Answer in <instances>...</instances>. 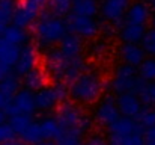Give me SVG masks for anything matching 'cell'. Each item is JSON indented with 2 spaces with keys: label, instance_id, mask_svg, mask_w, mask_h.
I'll return each instance as SVG.
<instances>
[{
  "label": "cell",
  "instance_id": "obj_1",
  "mask_svg": "<svg viewBox=\"0 0 155 145\" xmlns=\"http://www.w3.org/2000/svg\"><path fill=\"white\" fill-rule=\"evenodd\" d=\"M32 33H33V40L39 47L48 50L59 46L62 40L69 33V30L65 18L56 17L47 9H42L38 21L32 27Z\"/></svg>",
  "mask_w": 155,
  "mask_h": 145
},
{
  "label": "cell",
  "instance_id": "obj_2",
  "mask_svg": "<svg viewBox=\"0 0 155 145\" xmlns=\"http://www.w3.org/2000/svg\"><path fill=\"white\" fill-rule=\"evenodd\" d=\"M104 82L95 73H83L68 86L69 100L75 104H94L103 98Z\"/></svg>",
  "mask_w": 155,
  "mask_h": 145
},
{
  "label": "cell",
  "instance_id": "obj_3",
  "mask_svg": "<svg viewBox=\"0 0 155 145\" xmlns=\"http://www.w3.org/2000/svg\"><path fill=\"white\" fill-rule=\"evenodd\" d=\"M54 118L57 119L63 132H71L81 138L86 133H89L92 127L91 118L80 109L78 104L72 103L71 100L59 104V107L54 112Z\"/></svg>",
  "mask_w": 155,
  "mask_h": 145
},
{
  "label": "cell",
  "instance_id": "obj_4",
  "mask_svg": "<svg viewBox=\"0 0 155 145\" xmlns=\"http://www.w3.org/2000/svg\"><path fill=\"white\" fill-rule=\"evenodd\" d=\"M140 82H142V77L139 76L137 68L120 62L114 68V74L110 82V89L116 97L124 95V94H136Z\"/></svg>",
  "mask_w": 155,
  "mask_h": 145
},
{
  "label": "cell",
  "instance_id": "obj_5",
  "mask_svg": "<svg viewBox=\"0 0 155 145\" xmlns=\"http://www.w3.org/2000/svg\"><path fill=\"white\" fill-rule=\"evenodd\" d=\"M68 86L65 83H54L48 85L38 92H35V101H36V110L38 112H51L59 107L63 101H68Z\"/></svg>",
  "mask_w": 155,
  "mask_h": 145
},
{
  "label": "cell",
  "instance_id": "obj_6",
  "mask_svg": "<svg viewBox=\"0 0 155 145\" xmlns=\"http://www.w3.org/2000/svg\"><path fill=\"white\" fill-rule=\"evenodd\" d=\"M69 64H71V59H68L59 50V47H51L45 50L44 70H45L47 76L54 80V83H63V79H65Z\"/></svg>",
  "mask_w": 155,
  "mask_h": 145
},
{
  "label": "cell",
  "instance_id": "obj_7",
  "mask_svg": "<svg viewBox=\"0 0 155 145\" xmlns=\"http://www.w3.org/2000/svg\"><path fill=\"white\" fill-rule=\"evenodd\" d=\"M120 112H119V107H117V103H116V97L111 95H105L103 97L97 106H95V110H94V118L95 121L104 127V129H110L119 118H120Z\"/></svg>",
  "mask_w": 155,
  "mask_h": 145
},
{
  "label": "cell",
  "instance_id": "obj_8",
  "mask_svg": "<svg viewBox=\"0 0 155 145\" xmlns=\"http://www.w3.org/2000/svg\"><path fill=\"white\" fill-rule=\"evenodd\" d=\"M65 20H66L69 33H74V35L80 36L81 40H91V38L97 36L100 32V23L95 18L69 14Z\"/></svg>",
  "mask_w": 155,
  "mask_h": 145
},
{
  "label": "cell",
  "instance_id": "obj_9",
  "mask_svg": "<svg viewBox=\"0 0 155 145\" xmlns=\"http://www.w3.org/2000/svg\"><path fill=\"white\" fill-rule=\"evenodd\" d=\"M36 112L38 110H36L35 92H32L26 88H21L17 92V95L14 97V100L11 101V104L5 110L8 118L15 116V115H30V116H33Z\"/></svg>",
  "mask_w": 155,
  "mask_h": 145
},
{
  "label": "cell",
  "instance_id": "obj_10",
  "mask_svg": "<svg viewBox=\"0 0 155 145\" xmlns=\"http://www.w3.org/2000/svg\"><path fill=\"white\" fill-rule=\"evenodd\" d=\"M130 5L131 0H103L100 14L108 23H120L122 20H125Z\"/></svg>",
  "mask_w": 155,
  "mask_h": 145
},
{
  "label": "cell",
  "instance_id": "obj_11",
  "mask_svg": "<svg viewBox=\"0 0 155 145\" xmlns=\"http://www.w3.org/2000/svg\"><path fill=\"white\" fill-rule=\"evenodd\" d=\"M152 15L154 14H152V9H151L148 2L134 0V2H131L124 21L128 23V24H139V26H145L146 27V24L151 23Z\"/></svg>",
  "mask_w": 155,
  "mask_h": 145
},
{
  "label": "cell",
  "instance_id": "obj_12",
  "mask_svg": "<svg viewBox=\"0 0 155 145\" xmlns=\"http://www.w3.org/2000/svg\"><path fill=\"white\" fill-rule=\"evenodd\" d=\"M116 103H117V107L122 116H127L136 121H139V118L146 109L140 97L136 94H124V95L116 97Z\"/></svg>",
  "mask_w": 155,
  "mask_h": 145
},
{
  "label": "cell",
  "instance_id": "obj_13",
  "mask_svg": "<svg viewBox=\"0 0 155 145\" xmlns=\"http://www.w3.org/2000/svg\"><path fill=\"white\" fill-rule=\"evenodd\" d=\"M39 14H41L39 9H36V8L30 6L29 3L20 0V3H18V6L15 9L14 18H12V24L14 26H18L21 29H30L38 21Z\"/></svg>",
  "mask_w": 155,
  "mask_h": 145
},
{
  "label": "cell",
  "instance_id": "obj_14",
  "mask_svg": "<svg viewBox=\"0 0 155 145\" xmlns=\"http://www.w3.org/2000/svg\"><path fill=\"white\" fill-rule=\"evenodd\" d=\"M36 67H38V48L30 43L21 48V54L17 65L14 67V73L18 77H23Z\"/></svg>",
  "mask_w": 155,
  "mask_h": 145
},
{
  "label": "cell",
  "instance_id": "obj_15",
  "mask_svg": "<svg viewBox=\"0 0 155 145\" xmlns=\"http://www.w3.org/2000/svg\"><path fill=\"white\" fill-rule=\"evenodd\" d=\"M119 56L124 64L139 68L146 59V53L140 44H122L119 48Z\"/></svg>",
  "mask_w": 155,
  "mask_h": 145
},
{
  "label": "cell",
  "instance_id": "obj_16",
  "mask_svg": "<svg viewBox=\"0 0 155 145\" xmlns=\"http://www.w3.org/2000/svg\"><path fill=\"white\" fill-rule=\"evenodd\" d=\"M48 79L50 77L47 76L45 70L36 67L35 70H32L30 73H27L26 76L21 77V85H23V88H26V89H29L32 92H38L39 89L48 86L47 85Z\"/></svg>",
  "mask_w": 155,
  "mask_h": 145
},
{
  "label": "cell",
  "instance_id": "obj_17",
  "mask_svg": "<svg viewBox=\"0 0 155 145\" xmlns=\"http://www.w3.org/2000/svg\"><path fill=\"white\" fill-rule=\"evenodd\" d=\"M107 132H108V135L128 136V135H133V133H145V129L140 126L139 121L127 118V116H120Z\"/></svg>",
  "mask_w": 155,
  "mask_h": 145
},
{
  "label": "cell",
  "instance_id": "obj_18",
  "mask_svg": "<svg viewBox=\"0 0 155 145\" xmlns=\"http://www.w3.org/2000/svg\"><path fill=\"white\" fill-rule=\"evenodd\" d=\"M32 36H33V33L29 29H21V27L14 26V24L8 26L6 30L3 32V35H2V38L5 41H8L14 46H18V47H24V46L30 44Z\"/></svg>",
  "mask_w": 155,
  "mask_h": 145
},
{
  "label": "cell",
  "instance_id": "obj_19",
  "mask_svg": "<svg viewBox=\"0 0 155 145\" xmlns=\"http://www.w3.org/2000/svg\"><path fill=\"white\" fill-rule=\"evenodd\" d=\"M146 30H148V29H146L145 26L125 23V24L119 29L117 36H119V40L122 41V44H142Z\"/></svg>",
  "mask_w": 155,
  "mask_h": 145
},
{
  "label": "cell",
  "instance_id": "obj_20",
  "mask_svg": "<svg viewBox=\"0 0 155 145\" xmlns=\"http://www.w3.org/2000/svg\"><path fill=\"white\" fill-rule=\"evenodd\" d=\"M59 50L68 57V59H74V57H78L81 56V51H83V40L74 33H68L62 43L57 46Z\"/></svg>",
  "mask_w": 155,
  "mask_h": 145
},
{
  "label": "cell",
  "instance_id": "obj_21",
  "mask_svg": "<svg viewBox=\"0 0 155 145\" xmlns=\"http://www.w3.org/2000/svg\"><path fill=\"white\" fill-rule=\"evenodd\" d=\"M21 48L23 47L14 46V44L5 41L3 38H0V60L14 70V67L17 65V62L20 59Z\"/></svg>",
  "mask_w": 155,
  "mask_h": 145
},
{
  "label": "cell",
  "instance_id": "obj_22",
  "mask_svg": "<svg viewBox=\"0 0 155 145\" xmlns=\"http://www.w3.org/2000/svg\"><path fill=\"white\" fill-rule=\"evenodd\" d=\"M20 0H0V38L8 26L12 24V18Z\"/></svg>",
  "mask_w": 155,
  "mask_h": 145
},
{
  "label": "cell",
  "instance_id": "obj_23",
  "mask_svg": "<svg viewBox=\"0 0 155 145\" xmlns=\"http://www.w3.org/2000/svg\"><path fill=\"white\" fill-rule=\"evenodd\" d=\"M100 6L101 5L98 3V0H74L71 14L95 18L100 14Z\"/></svg>",
  "mask_w": 155,
  "mask_h": 145
},
{
  "label": "cell",
  "instance_id": "obj_24",
  "mask_svg": "<svg viewBox=\"0 0 155 145\" xmlns=\"http://www.w3.org/2000/svg\"><path fill=\"white\" fill-rule=\"evenodd\" d=\"M39 123H41V129H42V135H44V139H45V141L56 142L57 138L63 133L62 127L59 126V123H57V119H56L54 116L47 115V116L41 118Z\"/></svg>",
  "mask_w": 155,
  "mask_h": 145
},
{
  "label": "cell",
  "instance_id": "obj_25",
  "mask_svg": "<svg viewBox=\"0 0 155 145\" xmlns=\"http://www.w3.org/2000/svg\"><path fill=\"white\" fill-rule=\"evenodd\" d=\"M18 138H20V141H23L24 144H27V145H38L39 142L45 141V139H44V135H42L41 123L36 121V119H33V121L29 124V127H27Z\"/></svg>",
  "mask_w": 155,
  "mask_h": 145
},
{
  "label": "cell",
  "instance_id": "obj_26",
  "mask_svg": "<svg viewBox=\"0 0 155 145\" xmlns=\"http://www.w3.org/2000/svg\"><path fill=\"white\" fill-rule=\"evenodd\" d=\"M108 145H146L145 133H133L128 136H117V135H108L107 133Z\"/></svg>",
  "mask_w": 155,
  "mask_h": 145
},
{
  "label": "cell",
  "instance_id": "obj_27",
  "mask_svg": "<svg viewBox=\"0 0 155 145\" xmlns=\"http://www.w3.org/2000/svg\"><path fill=\"white\" fill-rule=\"evenodd\" d=\"M72 3L74 0H48L45 9L56 17L66 18L72 12Z\"/></svg>",
  "mask_w": 155,
  "mask_h": 145
},
{
  "label": "cell",
  "instance_id": "obj_28",
  "mask_svg": "<svg viewBox=\"0 0 155 145\" xmlns=\"http://www.w3.org/2000/svg\"><path fill=\"white\" fill-rule=\"evenodd\" d=\"M136 95L140 97V100H142V103L145 104L146 109L155 107V83L145 82V80L142 79V83H140V86H139Z\"/></svg>",
  "mask_w": 155,
  "mask_h": 145
},
{
  "label": "cell",
  "instance_id": "obj_29",
  "mask_svg": "<svg viewBox=\"0 0 155 145\" xmlns=\"http://www.w3.org/2000/svg\"><path fill=\"white\" fill-rule=\"evenodd\" d=\"M32 121H33V116H30V115H15V116L8 118V124L11 126V129L14 130V133L17 136H20L29 127V124Z\"/></svg>",
  "mask_w": 155,
  "mask_h": 145
},
{
  "label": "cell",
  "instance_id": "obj_30",
  "mask_svg": "<svg viewBox=\"0 0 155 145\" xmlns=\"http://www.w3.org/2000/svg\"><path fill=\"white\" fill-rule=\"evenodd\" d=\"M139 76L149 83H155V57H146L143 64L137 68Z\"/></svg>",
  "mask_w": 155,
  "mask_h": 145
},
{
  "label": "cell",
  "instance_id": "obj_31",
  "mask_svg": "<svg viewBox=\"0 0 155 145\" xmlns=\"http://www.w3.org/2000/svg\"><path fill=\"white\" fill-rule=\"evenodd\" d=\"M142 48L149 57H155V29H148L145 33V38L142 41Z\"/></svg>",
  "mask_w": 155,
  "mask_h": 145
},
{
  "label": "cell",
  "instance_id": "obj_32",
  "mask_svg": "<svg viewBox=\"0 0 155 145\" xmlns=\"http://www.w3.org/2000/svg\"><path fill=\"white\" fill-rule=\"evenodd\" d=\"M56 145H84V141L81 136L75 135V133H71V132H63L57 141Z\"/></svg>",
  "mask_w": 155,
  "mask_h": 145
},
{
  "label": "cell",
  "instance_id": "obj_33",
  "mask_svg": "<svg viewBox=\"0 0 155 145\" xmlns=\"http://www.w3.org/2000/svg\"><path fill=\"white\" fill-rule=\"evenodd\" d=\"M139 123H140V126H142L145 130L154 127L155 126V107L145 109V112H143L142 116L139 118Z\"/></svg>",
  "mask_w": 155,
  "mask_h": 145
},
{
  "label": "cell",
  "instance_id": "obj_34",
  "mask_svg": "<svg viewBox=\"0 0 155 145\" xmlns=\"http://www.w3.org/2000/svg\"><path fill=\"white\" fill-rule=\"evenodd\" d=\"M15 136H17V135L14 133V130L11 129V126H9L8 123L3 124V126H0V145L8 144V142L14 141Z\"/></svg>",
  "mask_w": 155,
  "mask_h": 145
},
{
  "label": "cell",
  "instance_id": "obj_35",
  "mask_svg": "<svg viewBox=\"0 0 155 145\" xmlns=\"http://www.w3.org/2000/svg\"><path fill=\"white\" fill-rule=\"evenodd\" d=\"M84 145H108V141L101 135H92L84 141Z\"/></svg>",
  "mask_w": 155,
  "mask_h": 145
},
{
  "label": "cell",
  "instance_id": "obj_36",
  "mask_svg": "<svg viewBox=\"0 0 155 145\" xmlns=\"http://www.w3.org/2000/svg\"><path fill=\"white\" fill-rule=\"evenodd\" d=\"M12 73H14V70L0 60V82H2V80H5L6 77H9Z\"/></svg>",
  "mask_w": 155,
  "mask_h": 145
},
{
  "label": "cell",
  "instance_id": "obj_37",
  "mask_svg": "<svg viewBox=\"0 0 155 145\" xmlns=\"http://www.w3.org/2000/svg\"><path fill=\"white\" fill-rule=\"evenodd\" d=\"M23 2L29 3L30 6H33V8L39 9V11L45 9V6H47V3H48V0H23Z\"/></svg>",
  "mask_w": 155,
  "mask_h": 145
},
{
  "label": "cell",
  "instance_id": "obj_38",
  "mask_svg": "<svg viewBox=\"0 0 155 145\" xmlns=\"http://www.w3.org/2000/svg\"><path fill=\"white\" fill-rule=\"evenodd\" d=\"M145 138H146V142H155V126L145 130Z\"/></svg>",
  "mask_w": 155,
  "mask_h": 145
},
{
  "label": "cell",
  "instance_id": "obj_39",
  "mask_svg": "<svg viewBox=\"0 0 155 145\" xmlns=\"http://www.w3.org/2000/svg\"><path fill=\"white\" fill-rule=\"evenodd\" d=\"M8 123V115L3 112V110H0V126H3V124H6Z\"/></svg>",
  "mask_w": 155,
  "mask_h": 145
},
{
  "label": "cell",
  "instance_id": "obj_40",
  "mask_svg": "<svg viewBox=\"0 0 155 145\" xmlns=\"http://www.w3.org/2000/svg\"><path fill=\"white\" fill-rule=\"evenodd\" d=\"M38 145H56V142H53V141H42V142H39Z\"/></svg>",
  "mask_w": 155,
  "mask_h": 145
},
{
  "label": "cell",
  "instance_id": "obj_41",
  "mask_svg": "<svg viewBox=\"0 0 155 145\" xmlns=\"http://www.w3.org/2000/svg\"><path fill=\"white\" fill-rule=\"evenodd\" d=\"M148 3H149V6H151V9L155 12V0H148Z\"/></svg>",
  "mask_w": 155,
  "mask_h": 145
},
{
  "label": "cell",
  "instance_id": "obj_42",
  "mask_svg": "<svg viewBox=\"0 0 155 145\" xmlns=\"http://www.w3.org/2000/svg\"><path fill=\"white\" fill-rule=\"evenodd\" d=\"M151 27L155 29V12H154V15H152V20H151Z\"/></svg>",
  "mask_w": 155,
  "mask_h": 145
},
{
  "label": "cell",
  "instance_id": "obj_43",
  "mask_svg": "<svg viewBox=\"0 0 155 145\" xmlns=\"http://www.w3.org/2000/svg\"><path fill=\"white\" fill-rule=\"evenodd\" d=\"M146 145H155V142H148Z\"/></svg>",
  "mask_w": 155,
  "mask_h": 145
},
{
  "label": "cell",
  "instance_id": "obj_44",
  "mask_svg": "<svg viewBox=\"0 0 155 145\" xmlns=\"http://www.w3.org/2000/svg\"><path fill=\"white\" fill-rule=\"evenodd\" d=\"M3 145H9V142H8V144H3Z\"/></svg>",
  "mask_w": 155,
  "mask_h": 145
}]
</instances>
